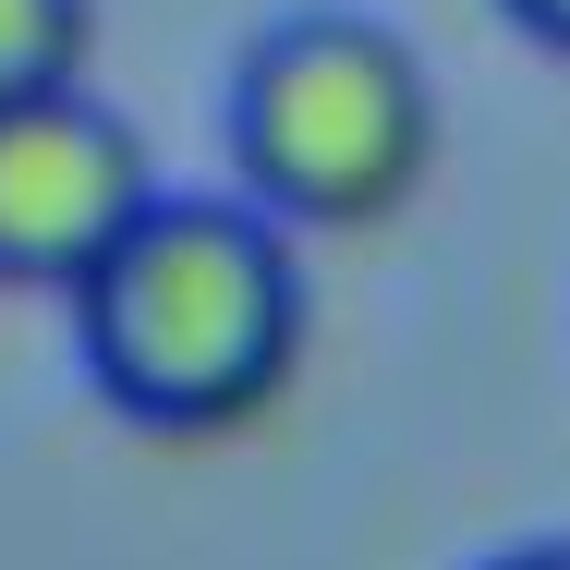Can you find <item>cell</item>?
I'll list each match as a JSON object with an SVG mask.
<instances>
[{"mask_svg":"<svg viewBox=\"0 0 570 570\" xmlns=\"http://www.w3.org/2000/svg\"><path fill=\"white\" fill-rule=\"evenodd\" d=\"M86 376L146 438H230L304 364V255L255 195H158L73 292Z\"/></svg>","mask_w":570,"mask_h":570,"instance_id":"6da1fadb","label":"cell"},{"mask_svg":"<svg viewBox=\"0 0 570 570\" xmlns=\"http://www.w3.org/2000/svg\"><path fill=\"white\" fill-rule=\"evenodd\" d=\"M230 170L279 230H376L438 170V86L364 12H292L230 73Z\"/></svg>","mask_w":570,"mask_h":570,"instance_id":"7a4b0ae2","label":"cell"},{"mask_svg":"<svg viewBox=\"0 0 570 570\" xmlns=\"http://www.w3.org/2000/svg\"><path fill=\"white\" fill-rule=\"evenodd\" d=\"M158 195L146 134L98 86L0 110V292H86Z\"/></svg>","mask_w":570,"mask_h":570,"instance_id":"3957f363","label":"cell"},{"mask_svg":"<svg viewBox=\"0 0 570 570\" xmlns=\"http://www.w3.org/2000/svg\"><path fill=\"white\" fill-rule=\"evenodd\" d=\"M86 49H98V0H0V110L86 86Z\"/></svg>","mask_w":570,"mask_h":570,"instance_id":"277c9868","label":"cell"},{"mask_svg":"<svg viewBox=\"0 0 570 570\" xmlns=\"http://www.w3.org/2000/svg\"><path fill=\"white\" fill-rule=\"evenodd\" d=\"M510 24H522V37H547V49L570 61V0H510Z\"/></svg>","mask_w":570,"mask_h":570,"instance_id":"5b68a950","label":"cell"},{"mask_svg":"<svg viewBox=\"0 0 570 570\" xmlns=\"http://www.w3.org/2000/svg\"><path fill=\"white\" fill-rule=\"evenodd\" d=\"M498 570H570V534H559V547H510Z\"/></svg>","mask_w":570,"mask_h":570,"instance_id":"8992f818","label":"cell"}]
</instances>
